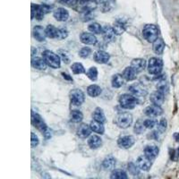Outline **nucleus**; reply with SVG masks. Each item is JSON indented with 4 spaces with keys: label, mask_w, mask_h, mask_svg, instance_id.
Returning <instances> with one entry per match:
<instances>
[{
    "label": "nucleus",
    "mask_w": 179,
    "mask_h": 179,
    "mask_svg": "<svg viewBox=\"0 0 179 179\" xmlns=\"http://www.w3.org/2000/svg\"><path fill=\"white\" fill-rule=\"evenodd\" d=\"M143 124H144V126H145L146 128H150V129H152L154 128L155 126H157L158 124H157V121L154 119H146L143 121Z\"/></svg>",
    "instance_id": "c03bdc74"
},
{
    "label": "nucleus",
    "mask_w": 179,
    "mask_h": 179,
    "mask_svg": "<svg viewBox=\"0 0 179 179\" xmlns=\"http://www.w3.org/2000/svg\"><path fill=\"white\" fill-rule=\"evenodd\" d=\"M91 127H92V130L93 132L97 133H104V126H103V124L100 123V122H98L96 120H93L92 122L91 123Z\"/></svg>",
    "instance_id": "c756f323"
},
{
    "label": "nucleus",
    "mask_w": 179,
    "mask_h": 179,
    "mask_svg": "<svg viewBox=\"0 0 179 179\" xmlns=\"http://www.w3.org/2000/svg\"><path fill=\"white\" fill-rule=\"evenodd\" d=\"M80 40L82 43L86 45H95L97 42L96 37L93 35V33L90 32H82L80 36Z\"/></svg>",
    "instance_id": "dca6fc26"
},
{
    "label": "nucleus",
    "mask_w": 179,
    "mask_h": 179,
    "mask_svg": "<svg viewBox=\"0 0 179 179\" xmlns=\"http://www.w3.org/2000/svg\"><path fill=\"white\" fill-rule=\"evenodd\" d=\"M115 122L120 128H127L133 123V117L130 113H120L117 116Z\"/></svg>",
    "instance_id": "20e7f679"
},
{
    "label": "nucleus",
    "mask_w": 179,
    "mask_h": 179,
    "mask_svg": "<svg viewBox=\"0 0 179 179\" xmlns=\"http://www.w3.org/2000/svg\"><path fill=\"white\" fill-rule=\"evenodd\" d=\"M32 123L33 124L35 127H37L40 132L47 137V127L45 125V123L43 122V120L41 119L40 116L35 112H33V111H32Z\"/></svg>",
    "instance_id": "0eeeda50"
},
{
    "label": "nucleus",
    "mask_w": 179,
    "mask_h": 179,
    "mask_svg": "<svg viewBox=\"0 0 179 179\" xmlns=\"http://www.w3.org/2000/svg\"><path fill=\"white\" fill-rule=\"evenodd\" d=\"M101 143H102V141L97 135H92L88 139V145L92 149H98L99 147L101 146Z\"/></svg>",
    "instance_id": "b1692460"
},
{
    "label": "nucleus",
    "mask_w": 179,
    "mask_h": 179,
    "mask_svg": "<svg viewBox=\"0 0 179 179\" xmlns=\"http://www.w3.org/2000/svg\"><path fill=\"white\" fill-rule=\"evenodd\" d=\"M92 118L93 120H96L102 124H104L106 122V117L104 115V112L102 111V109H100L99 107L96 108L95 111L92 113Z\"/></svg>",
    "instance_id": "bb28decb"
},
{
    "label": "nucleus",
    "mask_w": 179,
    "mask_h": 179,
    "mask_svg": "<svg viewBox=\"0 0 179 179\" xmlns=\"http://www.w3.org/2000/svg\"><path fill=\"white\" fill-rule=\"evenodd\" d=\"M137 71L133 68V67H126V69L123 71V77L125 78L126 81H133L136 78L137 76Z\"/></svg>",
    "instance_id": "aec40b11"
},
{
    "label": "nucleus",
    "mask_w": 179,
    "mask_h": 179,
    "mask_svg": "<svg viewBox=\"0 0 179 179\" xmlns=\"http://www.w3.org/2000/svg\"><path fill=\"white\" fill-rule=\"evenodd\" d=\"M116 165V159L112 156H107L102 162V167L106 170H111Z\"/></svg>",
    "instance_id": "393cba45"
},
{
    "label": "nucleus",
    "mask_w": 179,
    "mask_h": 179,
    "mask_svg": "<svg viewBox=\"0 0 179 179\" xmlns=\"http://www.w3.org/2000/svg\"><path fill=\"white\" fill-rule=\"evenodd\" d=\"M142 36L147 41L153 43L159 39V29L154 24H147L143 27Z\"/></svg>",
    "instance_id": "f257e3e1"
},
{
    "label": "nucleus",
    "mask_w": 179,
    "mask_h": 179,
    "mask_svg": "<svg viewBox=\"0 0 179 179\" xmlns=\"http://www.w3.org/2000/svg\"><path fill=\"white\" fill-rule=\"evenodd\" d=\"M44 14H45V12L42 9L41 5L40 6L35 5V4L32 5V19L36 18L37 20H42L44 17Z\"/></svg>",
    "instance_id": "4468645a"
},
{
    "label": "nucleus",
    "mask_w": 179,
    "mask_h": 179,
    "mask_svg": "<svg viewBox=\"0 0 179 179\" xmlns=\"http://www.w3.org/2000/svg\"><path fill=\"white\" fill-rule=\"evenodd\" d=\"M71 69H72L73 73H75V74L85 73V69H84L83 66L81 63H78V62L77 63H73V65H72V67H71Z\"/></svg>",
    "instance_id": "c9c22d12"
},
{
    "label": "nucleus",
    "mask_w": 179,
    "mask_h": 179,
    "mask_svg": "<svg viewBox=\"0 0 179 179\" xmlns=\"http://www.w3.org/2000/svg\"><path fill=\"white\" fill-rule=\"evenodd\" d=\"M58 54H59V57L61 59L63 60L65 63H70V61H71V56L69 55L68 52L67 51H65V50H59L58 51Z\"/></svg>",
    "instance_id": "a19ab883"
},
{
    "label": "nucleus",
    "mask_w": 179,
    "mask_h": 179,
    "mask_svg": "<svg viewBox=\"0 0 179 179\" xmlns=\"http://www.w3.org/2000/svg\"><path fill=\"white\" fill-rule=\"evenodd\" d=\"M89 31L93 34H100L102 32V27L100 26V23H97V22H93L91 23L89 26H88Z\"/></svg>",
    "instance_id": "72a5a7b5"
},
{
    "label": "nucleus",
    "mask_w": 179,
    "mask_h": 179,
    "mask_svg": "<svg viewBox=\"0 0 179 179\" xmlns=\"http://www.w3.org/2000/svg\"><path fill=\"white\" fill-rule=\"evenodd\" d=\"M92 127L91 126H88L87 124H82L80 125L77 129V134L80 138H86L91 135L92 133Z\"/></svg>",
    "instance_id": "a211bd4d"
},
{
    "label": "nucleus",
    "mask_w": 179,
    "mask_h": 179,
    "mask_svg": "<svg viewBox=\"0 0 179 179\" xmlns=\"http://www.w3.org/2000/svg\"><path fill=\"white\" fill-rule=\"evenodd\" d=\"M80 2H83V3H86V2H91V1H93V0H79Z\"/></svg>",
    "instance_id": "09e8293b"
},
{
    "label": "nucleus",
    "mask_w": 179,
    "mask_h": 179,
    "mask_svg": "<svg viewBox=\"0 0 179 179\" xmlns=\"http://www.w3.org/2000/svg\"><path fill=\"white\" fill-rule=\"evenodd\" d=\"M159 154V148L155 145H149L144 148V155L149 159H154Z\"/></svg>",
    "instance_id": "6ab92c4d"
},
{
    "label": "nucleus",
    "mask_w": 179,
    "mask_h": 179,
    "mask_svg": "<svg viewBox=\"0 0 179 179\" xmlns=\"http://www.w3.org/2000/svg\"><path fill=\"white\" fill-rule=\"evenodd\" d=\"M146 61L142 58H135V59L132 60L131 62V67H133L138 73L142 72L144 70L146 67Z\"/></svg>",
    "instance_id": "5701e85b"
},
{
    "label": "nucleus",
    "mask_w": 179,
    "mask_h": 179,
    "mask_svg": "<svg viewBox=\"0 0 179 179\" xmlns=\"http://www.w3.org/2000/svg\"><path fill=\"white\" fill-rule=\"evenodd\" d=\"M93 58L95 62H97L99 64H106L110 58V56H109V54H107L105 51H97L94 53Z\"/></svg>",
    "instance_id": "f3484780"
},
{
    "label": "nucleus",
    "mask_w": 179,
    "mask_h": 179,
    "mask_svg": "<svg viewBox=\"0 0 179 179\" xmlns=\"http://www.w3.org/2000/svg\"><path fill=\"white\" fill-rule=\"evenodd\" d=\"M70 100L72 102V104L75 106H80L83 103V101L85 100V96L84 93L82 92L79 89H74L70 92Z\"/></svg>",
    "instance_id": "423d86ee"
},
{
    "label": "nucleus",
    "mask_w": 179,
    "mask_h": 179,
    "mask_svg": "<svg viewBox=\"0 0 179 179\" xmlns=\"http://www.w3.org/2000/svg\"><path fill=\"white\" fill-rule=\"evenodd\" d=\"M92 53V49L88 47H82L81 50L79 51V56L82 58H86L87 57L90 56V54Z\"/></svg>",
    "instance_id": "37998d69"
},
{
    "label": "nucleus",
    "mask_w": 179,
    "mask_h": 179,
    "mask_svg": "<svg viewBox=\"0 0 179 179\" xmlns=\"http://www.w3.org/2000/svg\"><path fill=\"white\" fill-rule=\"evenodd\" d=\"M120 106L125 109H133L138 103L137 98L132 94H124L119 98Z\"/></svg>",
    "instance_id": "7ed1b4c3"
},
{
    "label": "nucleus",
    "mask_w": 179,
    "mask_h": 179,
    "mask_svg": "<svg viewBox=\"0 0 179 179\" xmlns=\"http://www.w3.org/2000/svg\"><path fill=\"white\" fill-rule=\"evenodd\" d=\"M83 118V115L82 113L79 110H73L71 112V120L74 123H80L82 122V120Z\"/></svg>",
    "instance_id": "473e14b6"
},
{
    "label": "nucleus",
    "mask_w": 179,
    "mask_h": 179,
    "mask_svg": "<svg viewBox=\"0 0 179 179\" xmlns=\"http://www.w3.org/2000/svg\"><path fill=\"white\" fill-rule=\"evenodd\" d=\"M165 47V43L161 39H158L156 41L153 42V51L157 55L162 54Z\"/></svg>",
    "instance_id": "a878e982"
},
{
    "label": "nucleus",
    "mask_w": 179,
    "mask_h": 179,
    "mask_svg": "<svg viewBox=\"0 0 179 179\" xmlns=\"http://www.w3.org/2000/svg\"><path fill=\"white\" fill-rule=\"evenodd\" d=\"M128 171L131 173L133 176H136L139 174L140 167L137 166V164H134L133 162L128 163Z\"/></svg>",
    "instance_id": "ea45409f"
},
{
    "label": "nucleus",
    "mask_w": 179,
    "mask_h": 179,
    "mask_svg": "<svg viewBox=\"0 0 179 179\" xmlns=\"http://www.w3.org/2000/svg\"><path fill=\"white\" fill-rule=\"evenodd\" d=\"M150 100L152 101V104L158 105V106H161L165 100V94H163L162 92H160L159 91L154 92L151 94L150 96Z\"/></svg>",
    "instance_id": "f8f14e48"
},
{
    "label": "nucleus",
    "mask_w": 179,
    "mask_h": 179,
    "mask_svg": "<svg viewBox=\"0 0 179 179\" xmlns=\"http://www.w3.org/2000/svg\"><path fill=\"white\" fill-rule=\"evenodd\" d=\"M53 15L54 17L57 21L64 22V21H67V19L69 18V12L67 11L66 8L59 7V8H57V9L54 11Z\"/></svg>",
    "instance_id": "ddd939ff"
},
{
    "label": "nucleus",
    "mask_w": 179,
    "mask_h": 179,
    "mask_svg": "<svg viewBox=\"0 0 179 179\" xmlns=\"http://www.w3.org/2000/svg\"><path fill=\"white\" fill-rule=\"evenodd\" d=\"M135 139L132 135H124L117 140V144L122 149H129L134 144Z\"/></svg>",
    "instance_id": "6e6552de"
},
{
    "label": "nucleus",
    "mask_w": 179,
    "mask_h": 179,
    "mask_svg": "<svg viewBox=\"0 0 179 179\" xmlns=\"http://www.w3.org/2000/svg\"><path fill=\"white\" fill-rule=\"evenodd\" d=\"M67 36H68V32L66 29L64 28H61V29H58V32H57V38L58 40H64L66 39Z\"/></svg>",
    "instance_id": "a18cd8bd"
},
{
    "label": "nucleus",
    "mask_w": 179,
    "mask_h": 179,
    "mask_svg": "<svg viewBox=\"0 0 179 179\" xmlns=\"http://www.w3.org/2000/svg\"><path fill=\"white\" fill-rule=\"evenodd\" d=\"M32 67H35L38 70H45L47 68V65L45 60L42 58H40L39 57H32Z\"/></svg>",
    "instance_id": "4be33fe9"
},
{
    "label": "nucleus",
    "mask_w": 179,
    "mask_h": 179,
    "mask_svg": "<svg viewBox=\"0 0 179 179\" xmlns=\"http://www.w3.org/2000/svg\"><path fill=\"white\" fill-rule=\"evenodd\" d=\"M110 177L114 179H126L127 178V174L123 169H116L111 173Z\"/></svg>",
    "instance_id": "2f4dec72"
},
{
    "label": "nucleus",
    "mask_w": 179,
    "mask_h": 179,
    "mask_svg": "<svg viewBox=\"0 0 179 179\" xmlns=\"http://www.w3.org/2000/svg\"><path fill=\"white\" fill-rule=\"evenodd\" d=\"M101 33L103 36V39L106 41H111L116 35L114 30H113V27L109 26V25H106L105 27H103Z\"/></svg>",
    "instance_id": "412c9836"
},
{
    "label": "nucleus",
    "mask_w": 179,
    "mask_h": 179,
    "mask_svg": "<svg viewBox=\"0 0 179 179\" xmlns=\"http://www.w3.org/2000/svg\"><path fill=\"white\" fill-rule=\"evenodd\" d=\"M42 57L45 60L46 64L51 68H59L60 67V57L50 50H45L42 53Z\"/></svg>",
    "instance_id": "f03ea898"
},
{
    "label": "nucleus",
    "mask_w": 179,
    "mask_h": 179,
    "mask_svg": "<svg viewBox=\"0 0 179 179\" xmlns=\"http://www.w3.org/2000/svg\"><path fill=\"white\" fill-rule=\"evenodd\" d=\"M163 68V61L158 57H152L148 62V71L149 73L158 75L161 73Z\"/></svg>",
    "instance_id": "39448f33"
},
{
    "label": "nucleus",
    "mask_w": 179,
    "mask_h": 179,
    "mask_svg": "<svg viewBox=\"0 0 179 179\" xmlns=\"http://www.w3.org/2000/svg\"><path fill=\"white\" fill-rule=\"evenodd\" d=\"M87 76L92 81H96L98 78V69L94 67H91L87 72Z\"/></svg>",
    "instance_id": "58836bf2"
},
{
    "label": "nucleus",
    "mask_w": 179,
    "mask_h": 179,
    "mask_svg": "<svg viewBox=\"0 0 179 179\" xmlns=\"http://www.w3.org/2000/svg\"><path fill=\"white\" fill-rule=\"evenodd\" d=\"M157 89L159 92H162L163 94H167L168 92V84H167V81H165V80L160 81L157 85Z\"/></svg>",
    "instance_id": "e433bc0d"
},
{
    "label": "nucleus",
    "mask_w": 179,
    "mask_h": 179,
    "mask_svg": "<svg viewBox=\"0 0 179 179\" xmlns=\"http://www.w3.org/2000/svg\"><path fill=\"white\" fill-rule=\"evenodd\" d=\"M113 30H114V32H115L116 35H121V34L125 32V31H126V27H125L124 22H117L113 26Z\"/></svg>",
    "instance_id": "f704fd0d"
},
{
    "label": "nucleus",
    "mask_w": 179,
    "mask_h": 179,
    "mask_svg": "<svg viewBox=\"0 0 179 179\" xmlns=\"http://www.w3.org/2000/svg\"><path fill=\"white\" fill-rule=\"evenodd\" d=\"M32 33H33L34 39L38 41H43V40H45L47 37L46 29H44L43 27L40 26V25L34 27Z\"/></svg>",
    "instance_id": "2eb2a0df"
},
{
    "label": "nucleus",
    "mask_w": 179,
    "mask_h": 179,
    "mask_svg": "<svg viewBox=\"0 0 179 179\" xmlns=\"http://www.w3.org/2000/svg\"><path fill=\"white\" fill-rule=\"evenodd\" d=\"M145 128L146 127L144 126L143 122H142L141 120H138L135 123V125H134V132H135V133H137V134H141V133H144Z\"/></svg>",
    "instance_id": "4c0bfd02"
},
{
    "label": "nucleus",
    "mask_w": 179,
    "mask_h": 179,
    "mask_svg": "<svg viewBox=\"0 0 179 179\" xmlns=\"http://www.w3.org/2000/svg\"><path fill=\"white\" fill-rule=\"evenodd\" d=\"M124 82H125V78L123 77V75L121 74H115L113 75L112 77V86L114 88H120L124 84Z\"/></svg>",
    "instance_id": "cd10ccee"
},
{
    "label": "nucleus",
    "mask_w": 179,
    "mask_h": 179,
    "mask_svg": "<svg viewBox=\"0 0 179 179\" xmlns=\"http://www.w3.org/2000/svg\"><path fill=\"white\" fill-rule=\"evenodd\" d=\"M60 2L64 3V4H67V5H70V6H73V5H76L79 0H59Z\"/></svg>",
    "instance_id": "de8ad7c7"
},
{
    "label": "nucleus",
    "mask_w": 179,
    "mask_h": 179,
    "mask_svg": "<svg viewBox=\"0 0 179 179\" xmlns=\"http://www.w3.org/2000/svg\"><path fill=\"white\" fill-rule=\"evenodd\" d=\"M87 93L91 96V97H98L101 93V89L100 86L92 84L87 88Z\"/></svg>",
    "instance_id": "c85d7f7f"
},
{
    "label": "nucleus",
    "mask_w": 179,
    "mask_h": 179,
    "mask_svg": "<svg viewBox=\"0 0 179 179\" xmlns=\"http://www.w3.org/2000/svg\"><path fill=\"white\" fill-rule=\"evenodd\" d=\"M167 126V120L165 118H162L159 122V124L157 125V127H158V131L159 133H164L166 131Z\"/></svg>",
    "instance_id": "79ce46f5"
},
{
    "label": "nucleus",
    "mask_w": 179,
    "mask_h": 179,
    "mask_svg": "<svg viewBox=\"0 0 179 179\" xmlns=\"http://www.w3.org/2000/svg\"><path fill=\"white\" fill-rule=\"evenodd\" d=\"M57 32H58V29L56 28L53 25H47L46 28V34L47 37L50 38V39H57Z\"/></svg>",
    "instance_id": "7c9ffc66"
},
{
    "label": "nucleus",
    "mask_w": 179,
    "mask_h": 179,
    "mask_svg": "<svg viewBox=\"0 0 179 179\" xmlns=\"http://www.w3.org/2000/svg\"><path fill=\"white\" fill-rule=\"evenodd\" d=\"M136 164L140 167V169L144 171H149L152 167V159H149L145 155H142L137 159Z\"/></svg>",
    "instance_id": "9d476101"
},
{
    "label": "nucleus",
    "mask_w": 179,
    "mask_h": 179,
    "mask_svg": "<svg viewBox=\"0 0 179 179\" xmlns=\"http://www.w3.org/2000/svg\"><path fill=\"white\" fill-rule=\"evenodd\" d=\"M129 92L135 97H142L147 94V91L141 83H133L129 87Z\"/></svg>",
    "instance_id": "1a4fd4ad"
},
{
    "label": "nucleus",
    "mask_w": 179,
    "mask_h": 179,
    "mask_svg": "<svg viewBox=\"0 0 179 179\" xmlns=\"http://www.w3.org/2000/svg\"><path fill=\"white\" fill-rule=\"evenodd\" d=\"M31 141H32V147H36V146L39 144V138L38 136L35 134L34 133H32L31 134Z\"/></svg>",
    "instance_id": "49530a36"
},
{
    "label": "nucleus",
    "mask_w": 179,
    "mask_h": 179,
    "mask_svg": "<svg viewBox=\"0 0 179 179\" xmlns=\"http://www.w3.org/2000/svg\"><path fill=\"white\" fill-rule=\"evenodd\" d=\"M144 113L148 117H156L158 116H160L163 113V110L160 107V106L152 104V105L148 106L146 107L145 110H144Z\"/></svg>",
    "instance_id": "9b49d317"
}]
</instances>
